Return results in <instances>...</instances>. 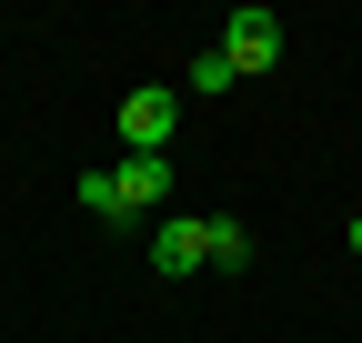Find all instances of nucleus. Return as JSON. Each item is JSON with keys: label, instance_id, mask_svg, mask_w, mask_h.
I'll return each mask as SVG.
<instances>
[{"label": "nucleus", "instance_id": "nucleus-6", "mask_svg": "<svg viewBox=\"0 0 362 343\" xmlns=\"http://www.w3.org/2000/svg\"><path fill=\"white\" fill-rule=\"evenodd\" d=\"M232 81H242V71L221 61V51H192V91H202V101H211V91H232Z\"/></svg>", "mask_w": 362, "mask_h": 343}, {"label": "nucleus", "instance_id": "nucleus-1", "mask_svg": "<svg viewBox=\"0 0 362 343\" xmlns=\"http://www.w3.org/2000/svg\"><path fill=\"white\" fill-rule=\"evenodd\" d=\"M171 132H181V91L171 81H141V91L121 101V142L131 152H171Z\"/></svg>", "mask_w": 362, "mask_h": 343}, {"label": "nucleus", "instance_id": "nucleus-7", "mask_svg": "<svg viewBox=\"0 0 362 343\" xmlns=\"http://www.w3.org/2000/svg\"><path fill=\"white\" fill-rule=\"evenodd\" d=\"M352 252H362V212H352Z\"/></svg>", "mask_w": 362, "mask_h": 343}, {"label": "nucleus", "instance_id": "nucleus-4", "mask_svg": "<svg viewBox=\"0 0 362 343\" xmlns=\"http://www.w3.org/2000/svg\"><path fill=\"white\" fill-rule=\"evenodd\" d=\"M111 192H121V223H131L141 202L171 192V152H131V162H111Z\"/></svg>", "mask_w": 362, "mask_h": 343}, {"label": "nucleus", "instance_id": "nucleus-2", "mask_svg": "<svg viewBox=\"0 0 362 343\" xmlns=\"http://www.w3.org/2000/svg\"><path fill=\"white\" fill-rule=\"evenodd\" d=\"M211 51L232 61V71H272V61H282V21H272V11H232Z\"/></svg>", "mask_w": 362, "mask_h": 343}, {"label": "nucleus", "instance_id": "nucleus-5", "mask_svg": "<svg viewBox=\"0 0 362 343\" xmlns=\"http://www.w3.org/2000/svg\"><path fill=\"white\" fill-rule=\"evenodd\" d=\"M211 263L242 273V263H252V232H242V223H211Z\"/></svg>", "mask_w": 362, "mask_h": 343}, {"label": "nucleus", "instance_id": "nucleus-3", "mask_svg": "<svg viewBox=\"0 0 362 343\" xmlns=\"http://www.w3.org/2000/svg\"><path fill=\"white\" fill-rule=\"evenodd\" d=\"M202 263H211V223L171 212V223L151 232V273H202Z\"/></svg>", "mask_w": 362, "mask_h": 343}]
</instances>
